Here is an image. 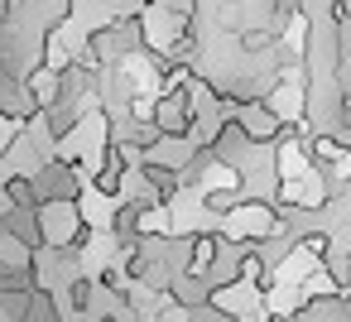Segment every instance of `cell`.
<instances>
[{
  "mask_svg": "<svg viewBox=\"0 0 351 322\" xmlns=\"http://www.w3.org/2000/svg\"><path fill=\"white\" fill-rule=\"evenodd\" d=\"M231 116H236V125H241V130H245L255 145H274V140L289 130V125H284V116H279V111H274L265 97H255V101H241Z\"/></svg>",
  "mask_w": 351,
  "mask_h": 322,
  "instance_id": "1",
  "label": "cell"
},
{
  "mask_svg": "<svg viewBox=\"0 0 351 322\" xmlns=\"http://www.w3.org/2000/svg\"><path fill=\"white\" fill-rule=\"evenodd\" d=\"M332 188H327V178H322V164H313L303 178H298V197H293V207L298 212H322L332 197H327Z\"/></svg>",
  "mask_w": 351,
  "mask_h": 322,
  "instance_id": "2",
  "label": "cell"
},
{
  "mask_svg": "<svg viewBox=\"0 0 351 322\" xmlns=\"http://www.w3.org/2000/svg\"><path fill=\"white\" fill-rule=\"evenodd\" d=\"M279 29H245L241 34V53H274Z\"/></svg>",
  "mask_w": 351,
  "mask_h": 322,
  "instance_id": "3",
  "label": "cell"
},
{
  "mask_svg": "<svg viewBox=\"0 0 351 322\" xmlns=\"http://www.w3.org/2000/svg\"><path fill=\"white\" fill-rule=\"evenodd\" d=\"M341 145H346V140H332V135H317V140H308V154H313V159H317V164L327 169V164H332V159L341 154Z\"/></svg>",
  "mask_w": 351,
  "mask_h": 322,
  "instance_id": "4",
  "label": "cell"
},
{
  "mask_svg": "<svg viewBox=\"0 0 351 322\" xmlns=\"http://www.w3.org/2000/svg\"><path fill=\"white\" fill-rule=\"evenodd\" d=\"M298 245H303L313 260H327V255H332V231H303Z\"/></svg>",
  "mask_w": 351,
  "mask_h": 322,
  "instance_id": "5",
  "label": "cell"
},
{
  "mask_svg": "<svg viewBox=\"0 0 351 322\" xmlns=\"http://www.w3.org/2000/svg\"><path fill=\"white\" fill-rule=\"evenodd\" d=\"M241 20H245V0H221L217 25H221V29H241Z\"/></svg>",
  "mask_w": 351,
  "mask_h": 322,
  "instance_id": "6",
  "label": "cell"
},
{
  "mask_svg": "<svg viewBox=\"0 0 351 322\" xmlns=\"http://www.w3.org/2000/svg\"><path fill=\"white\" fill-rule=\"evenodd\" d=\"M327 178H332V183H346V178H351V145H341V154L327 164Z\"/></svg>",
  "mask_w": 351,
  "mask_h": 322,
  "instance_id": "7",
  "label": "cell"
},
{
  "mask_svg": "<svg viewBox=\"0 0 351 322\" xmlns=\"http://www.w3.org/2000/svg\"><path fill=\"white\" fill-rule=\"evenodd\" d=\"M34 97H39V101H53V97H58V82H53V73H39V77H34Z\"/></svg>",
  "mask_w": 351,
  "mask_h": 322,
  "instance_id": "8",
  "label": "cell"
},
{
  "mask_svg": "<svg viewBox=\"0 0 351 322\" xmlns=\"http://www.w3.org/2000/svg\"><path fill=\"white\" fill-rule=\"evenodd\" d=\"M29 308H34V317H58V312H53V298H49V293H34V303H29Z\"/></svg>",
  "mask_w": 351,
  "mask_h": 322,
  "instance_id": "9",
  "label": "cell"
},
{
  "mask_svg": "<svg viewBox=\"0 0 351 322\" xmlns=\"http://www.w3.org/2000/svg\"><path fill=\"white\" fill-rule=\"evenodd\" d=\"M337 279H341V288L351 293V250H346V274H337Z\"/></svg>",
  "mask_w": 351,
  "mask_h": 322,
  "instance_id": "10",
  "label": "cell"
}]
</instances>
